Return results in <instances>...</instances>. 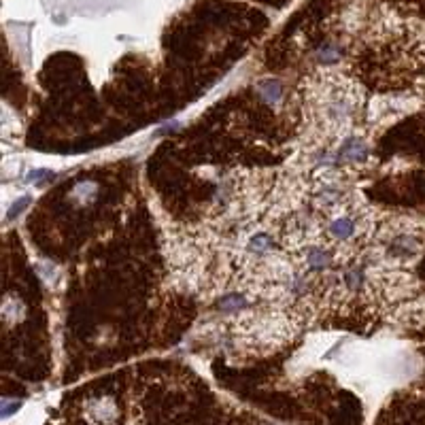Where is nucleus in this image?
Listing matches in <instances>:
<instances>
[{
	"mask_svg": "<svg viewBox=\"0 0 425 425\" xmlns=\"http://www.w3.org/2000/svg\"><path fill=\"white\" fill-rule=\"evenodd\" d=\"M302 128L298 151L329 149L360 128L366 115L362 85L338 68H317L302 83Z\"/></svg>",
	"mask_w": 425,
	"mask_h": 425,
	"instance_id": "nucleus-1",
	"label": "nucleus"
},
{
	"mask_svg": "<svg viewBox=\"0 0 425 425\" xmlns=\"http://www.w3.org/2000/svg\"><path fill=\"white\" fill-rule=\"evenodd\" d=\"M85 415L91 423L96 425H105V423H113L117 419V406L111 397H96L89 400Z\"/></svg>",
	"mask_w": 425,
	"mask_h": 425,
	"instance_id": "nucleus-2",
	"label": "nucleus"
},
{
	"mask_svg": "<svg viewBox=\"0 0 425 425\" xmlns=\"http://www.w3.org/2000/svg\"><path fill=\"white\" fill-rule=\"evenodd\" d=\"M255 91L259 94V98H262L264 102H268L270 107H279L285 102V94H287V87L283 81L274 79V77H268V79H262L257 85H255Z\"/></svg>",
	"mask_w": 425,
	"mask_h": 425,
	"instance_id": "nucleus-3",
	"label": "nucleus"
},
{
	"mask_svg": "<svg viewBox=\"0 0 425 425\" xmlns=\"http://www.w3.org/2000/svg\"><path fill=\"white\" fill-rule=\"evenodd\" d=\"M255 425H276V423H270V421H259V423H255Z\"/></svg>",
	"mask_w": 425,
	"mask_h": 425,
	"instance_id": "nucleus-4",
	"label": "nucleus"
}]
</instances>
